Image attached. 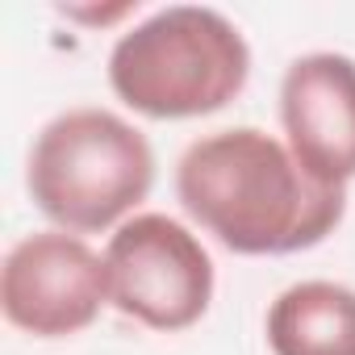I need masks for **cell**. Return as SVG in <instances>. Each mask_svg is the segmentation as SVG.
I'll list each match as a JSON object with an SVG mask.
<instances>
[{"label": "cell", "mask_w": 355, "mask_h": 355, "mask_svg": "<svg viewBox=\"0 0 355 355\" xmlns=\"http://www.w3.org/2000/svg\"><path fill=\"white\" fill-rule=\"evenodd\" d=\"M109 305L146 330L180 334L197 326L218 288L209 247L167 214H134L105 247Z\"/></svg>", "instance_id": "cell-4"}, {"label": "cell", "mask_w": 355, "mask_h": 355, "mask_svg": "<svg viewBox=\"0 0 355 355\" xmlns=\"http://www.w3.org/2000/svg\"><path fill=\"white\" fill-rule=\"evenodd\" d=\"M263 334L272 355H355V288L297 280L268 305Z\"/></svg>", "instance_id": "cell-7"}, {"label": "cell", "mask_w": 355, "mask_h": 355, "mask_svg": "<svg viewBox=\"0 0 355 355\" xmlns=\"http://www.w3.org/2000/svg\"><path fill=\"white\" fill-rule=\"evenodd\" d=\"M109 305L105 255L80 234L38 230L13 243L0 268V309L34 338H71Z\"/></svg>", "instance_id": "cell-5"}, {"label": "cell", "mask_w": 355, "mask_h": 355, "mask_svg": "<svg viewBox=\"0 0 355 355\" xmlns=\"http://www.w3.org/2000/svg\"><path fill=\"white\" fill-rule=\"evenodd\" d=\"M280 125L309 180L347 193L355 180V59L338 51L293 59L280 80Z\"/></svg>", "instance_id": "cell-6"}, {"label": "cell", "mask_w": 355, "mask_h": 355, "mask_svg": "<svg viewBox=\"0 0 355 355\" xmlns=\"http://www.w3.org/2000/svg\"><path fill=\"white\" fill-rule=\"evenodd\" d=\"M251 80L243 30L205 5H167L109 51V88L150 121H189L226 109Z\"/></svg>", "instance_id": "cell-2"}, {"label": "cell", "mask_w": 355, "mask_h": 355, "mask_svg": "<svg viewBox=\"0 0 355 355\" xmlns=\"http://www.w3.org/2000/svg\"><path fill=\"white\" fill-rule=\"evenodd\" d=\"M175 197L234 255L309 251L347 214V193L309 180L293 150L259 125L197 138L175 163Z\"/></svg>", "instance_id": "cell-1"}, {"label": "cell", "mask_w": 355, "mask_h": 355, "mask_svg": "<svg viewBox=\"0 0 355 355\" xmlns=\"http://www.w3.org/2000/svg\"><path fill=\"white\" fill-rule=\"evenodd\" d=\"M26 189L55 230L80 239L117 230L155 189V150L121 113L80 105L38 130Z\"/></svg>", "instance_id": "cell-3"}]
</instances>
